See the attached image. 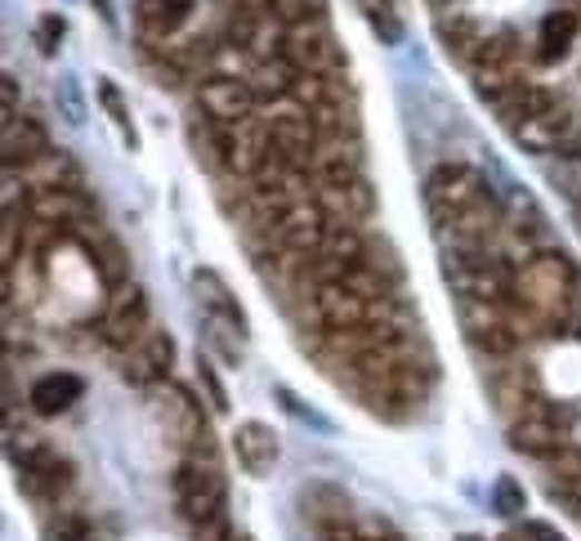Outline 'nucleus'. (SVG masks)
I'll return each instance as SVG.
<instances>
[{
    "label": "nucleus",
    "mask_w": 581,
    "mask_h": 541,
    "mask_svg": "<svg viewBox=\"0 0 581 541\" xmlns=\"http://www.w3.org/2000/svg\"><path fill=\"white\" fill-rule=\"evenodd\" d=\"M577 264L563 255V250H536L532 259L514 264V305L523 314H532V323L545 332V327H563V314H568V301H572V287H577Z\"/></svg>",
    "instance_id": "obj_1"
},
{
    "label": "nucleus",
    "mask_w": 581,
    "mask_h": 541,
    "mask_svg": "<svg viewBox=\"0 0 581 541\" xmlns=\"http://www.w3.org/2000/svg\"><path fill=\"white\" fill-rule=\"evenodd\" d=\"M152 412L166 430V439L184 452V456H215V443H210V425L201 416V403L184 390V385H157L152 394Z\"/></svg>",
    "instance_id": "obj_2"
},
{
    "label": "nucleus",
    "mask_w": 581,
    "mask_h": 541,
    "mask_svg": "<svg viewBox=\"0 0 581 541\" xmlns=\"http://www.w3.org/2000/svg\"><path fill=\"white\" fill-rule=\"evenodd\" d=\"M224 496H228V479L219 470L215 456H184L175 470V505L179 514L197 528L215 514H224Z\"/></svg>",
    "instance_id": "obj_3"
},
{
    "label": "nucleus",
    "mask_w": 581,
    "mask_h": 541,
    "mask_svg": "<svg viewBox=\"0 0 581 541\" xmlns=\"http://www.w3.org/2000/svg\"><path fill=\"white\" fill-rule=\"evenodd\" d=\"M470 77H474V90L483 95V99H501V95H510V90H519V86H528V59H523V46H519V37L514 32H492L488 37V46H483V55L474 59V68H470Z\"/></svg>",
    "instance_id": "obj_4"
},
{
    "label": "nucleus",
    "mask_w": 581,
    "mask_h": 541,
    "mask_svg": "<svg viewBox=\"0 0 581 541\" xmlns=\"http://www.w3.org/2000/svg\"><path fill=\"white\" fill-rule=\"evenodd\" d=\"M483 197H492V188H488L483 170L470 166V161H443V166L425 179V201H430V215H434L439 224L456 219L461 210L479 206Z\"/></svg>",
    "instance_id": "obj_5"
},
{
    "label": "nucleus",
    "mask_w": 581,
    "mask_h": 541,
    "mask_svg": "<svg viewBox=\"0 0 581 541\" xmlns=\"http://www.w3.org/2000/svg\"><path fill=\"white\" fill-rule=\"evenodd\" d=\"M282 59H286L290 68H296L301 77H327V72H341V50H336V37H332L327 19L282 28Z\"/></svg>",
    "instance_id": "obj_6"
},
{
    "label": "nucleus",
    "mask_w": 581,
    "mask_h": 541,
    "mask_svg": "<svg viewBox=\"0 0 581 541\" xmlns=\"http://www.w3.org/2000/svg\"><path fill=\"white\" fill-rule=\"evenodd\" d=\"M314 296V318L323 323V332H358V327H381L390 305H372L358 292H349L345 283H323L309 292Z\"/></svg>",
    "instance_id": "obj_7"
},
{
    "label": "nucleus",
    "mask_w": 581,
    "mask_h": 541,
    "mask_svg": "<svg viewBox=\"0 0 581 541\" xmlns=\"http://www.w3.org/2000/svg\"><path fill=\"white\" fill-rule=\"evenodd\" d=\"M268 130H273V148H277V157H282L286 166H296V170H309V166H314V153H318L323 130H318V121H314L309 108H301V104L273 108V112H268Z\"/></svg>",
    "instance_id": "obj_8"
},
{
    "label": "nucleus",
    "mask_w": 581,
    "mask_h": 541,
    "mask_svg": "<svg viewBox=\"0 0 581 541\" xmlns=\"http://www.w3.org/2000/svg\"><path fill=\"white\" fill-rule=\"evenodd\" d=\"M461 327L474 350L505 358L519 345V332L510 323V301H461Z\"/></svg>",
    "instance_id": "obj_9"
},
{
    "label": "nucleus",
    "mask_w": 581,
    "mask_h": 541,
    "mask_svg": "<svg viewBox=\"0 0 581 541\" xmlns=\"http://www.w3.org/2000/svg\"><path fill=\"white\" fill-rule=\"evenodd\" d=\"M104 341L112 350H135L144 336H148V292L139 283H126L121 292L108 296V309H104V323H99Z\"/></svg>",
    "instance_id": "obj_10"
},
{
    "label": "nucleus",
    "mask_w": 581,
    "mask_h": 541,
    "mask_svg": "<svg viewBox=\"0 0 581 541\" xmlns=\"http://www.w3.org/2000/svg\"><path fill=\"white\" fill-rule=\"evenodd\" d=\"M327 228H332V219H327V210H323L318 201H296L290 210L277 215V224H273L268 237H273L286 255L314 259V255L323 250V242H327Z\"/></svg>",
    "instance_id": "obj_11"
},
{
    "label": "nucleus",
    "mask_w": 581,
    "mask_h": 541,
    "mask_svg": "<svg viewBox=\"0 0 581 541\" xmlns=\"http://www.w3.org/2000/svg\"><path fill=\"white\" fill-rule=\"evenodd\" d=\"M197 112L219 121V126H237L255 112V95H250V81L242 77H228V72H210L201 77L197 86Z\"/></svg>",
    "instance_id": "obj_12"
},
{
    "label": "nucleus",
    "mask_w": 581,
    "mask_h": 541,
    "mask_svg": "<svg viewBox=\"0 0 581 541\" xmlns=\"http://www.w3.org/2000/svg\"><path fill=\"white\" fill-rule=\"evenodd\" d=\"M510 447L523 452V456H554L559 447H568V430H563V416L554 407H541L532 403L528 412H519L510 421Z\"/></svg>",
    "instance_id": "obj_13"
},
{
    "label": "nucleus",
    "mask_w": 581,
    "mask_h": 541,
    "mask_svg": "<svg viewBox=\"0 0 581 541\" xmlns=\"http://www.w3.org/2000/svg\"><path fill=\"white\" fill-rule=\"evenodd\" d=\"M193 292H197V301H201V309H206V318H210V332L224 341V336H246V314H242V305H237V296L228 292V283L215 274V268H197L193 274Z\"/></svg>",
    "instance_id": "obj_14"
},
{
    "label": "nucleus",
    "mask_w": 581,
    "mask_h": 541,
    "mask_svg": "<svg viewBox=\"0 0 581 541\" xmlns=\"http://www.w3.org/2000/svg\"><path fill=\"white\" fill-rule=\"evenodd\" d=\"M273 130H268V117H246L237 126H228V170L255 179L268 161H273Z\"/></svg>",
    "instance_id": "obj_15"
},
{
    "label": "nucleus",
    "mask_w": 581,
    "mask_h": 541,
    "mask_svg": "<svg viewBox=\"0 0 581 541\" xmlns=\"http://www.w3.org/2000/svg\"><path fill=\"white\" fill-rule=\"evenodd\" d=\"M170 363H175V341H170V332H148L135 350H126V358H121V376H126L130 385L152 390V385H166Z\"/></svg>",
    "instance_id": "obj_16"
},
{
    "label": "nucleus",
    "mask_w": 581,
    "mask_h": 541,
    "mask_svg": "<svg viewBox=\"0 0 581 541\" xmlns=\"http://www.w3.org/2000/svg\"><path fill=\"white\" fill-rule=\"evenodd\" d=\"M309 175H314V184H318V188H341V184L363 179V157H358V144H354V139H345V135H323V139H318V153H314Z\"/></svg>",
    "instance_id": "obj_17"
},
{
    "label": "nucleus",
    "mask_w": 581,
    "mask_h": 541,
    "mask_svg": "<svg viewBox=\"0 0 581 541\" xmlns=\"http://www.w3.org/2000/svg\"><path fill=\"white\" fill-rule=\"evenodd\" d=\"M19 483H23V492L32 496V501H59L68 488H72V461L68 456H59L55 447H46V452H37L28 465H19Z\"/></svg>",
    "instance_id": "obj_18"
},
{
    "label": "nucleus",
    "mask_w": 581,
    "mask_h": 541,
    "mask_svg": "<svg viewBox=\"0 0 581 541\" xmlns=\"http://www.w3.org/2000/svg\"><path fill=\"white\" fill-rule=\"evenodd\" d=\"M46 153H50V135L37 117L19 112L14 121H6V130H0V161H6V170H28Z\"/></svg>",
    "instance_id": "obj_19"
},
{
    "label": "nucleus",
    "mask_w": 581,
    "mask_h": 541,
    "mask_svg": "<svg viewBox=\"0 0 581 541\" xmlns=\"http://www.w3.org/2000/svg\"><path fill=\"white\" fill-rule=\"evenodd\" d=\"M188 19H193V0H139L135 6V28L152 46H170Z\"/></svg>",
    "instance_id": "obj_20"
},
{
    "label": "nucleus",
    "mask_w": 581,
    "mask_h": 541,
    "mask_svg": "<svg viewBox=\"0 0 581 541\" xmlns=\"http://www.w3.org/2000/svg\"><path fill=\"white\" fill-rule=\"evenodd\" d=\"M233 452H237V461H242L246 474H268V470L277 465V456H282V443H277V430H273V425H264V421H242V425L233 430Z\"/></svg>",
    "instance_id": "obj_21"
},
{
    "label": "nucleus",
    "mask_w": 581,
    "mask_h": 541,
    "mask_svg": "<svg viewBox=\"0 0 581 541\" xmlns=\"http://www.w3.org/2000/svg\"><path fill=\"white\" fill-rule=\"evenodd\" d=\"M81 394H86V381L77 372H46L28 390V403H32L37 416H63L81 403Z\"/></svg>",
    "instance_id": "obj_22"
},
{
    "label": "nucleus",
    "mask_w": 581,
    "mask_h": 541,
    "mask_svg": "<svg viewBox=\"0 0 581 541\" xmlns=\"http://www.w3.org/2000/svg\"><path fill=\"white\" fill-rule=\"evenodd\" d=\"M28 215L63 233L68 224H86V219L95 215V206H90V197H86V193L59 188V193H32V197H28Z\"/></svg>",
    "instance_id": "obj_23"
},
{
    "label": "nucleus",
    "mask_w": 581,
    "mask_h": 541,
    "mask_svg": "<svg viewBox=\"0 0 581 541\" xmlns=\"http://www.w3.org/2000/svg\"><path fill=\"white\" fill-rule=\"evenodd\" d=\"M488 37H492V28H488V23H479L474 14H452V19H439V41H443V50H447L456 63H465V68H474V59L483 55Z\"/></svg>",
    "instance_id": "obj_24"
},
{
    "label": "nucleus",
    "mask_w": 581,
    "mask_h": 541,
    "mask_svg": "<svg viewBox=\"0 0 581 541\" xmlns=\"http://www.w3.org/2000/svg\"><path fill=\"white\" fill-rule=\"evenodd\" d=\"M554 104H559V95H554V90H545V86L528 81V86H519V90H510V95H501V99H496V117H501L510 130H523L528 121L545 117Z\"/></svg>",
    "instance_id": "obj_25"
},
{
    "label": "nucleus",
    "mask_w": 581,
    "mask_h": 541,
    "mask_svg": "<svg viewBox=\"0 0 581 541\" xmlns=\"http://www.w3.org/2000/svg\"><path fill=\"white\" fill-rule=\"evenodd\" d=\"M318 206L327 210L332 224H358V219H372L376 193H372L367 179H354V184H341V188H323Z\"/></svg>",
    "instance_id": "obj_26"
},
{
    "label": "nucleus",
    "mask_w": 581,
    "mask_h": 541,
    "mask_svg": "<svg viewBox=\"0 0 581 541\" xmlns=\"http://www.w3.org/2000/svg\"><path fill=\"white\" fill-rule=\"evenodd\" d=\"M23 179H28L32 193H59V188L81 193V166H77L63 148H50L41 161H32V166L23 170Z\"/></svg>",
    "instance_id": "obj_27"
},
{
    "label": "nucleus",
    "mask_w": 581,
    "mask_h": 541,
    "mask_svg": "<svg viewBox=\"0 0 581 541\" xmlns=\"http://www.w3.org/2000/svg\"><path fill=\"white\" fill-rule=\"evenodd\" d=\"M250 95H255V104H282V99H290L296 95V81H301V72L290 68L282 55L277 59H259L255 68H250Z\"/></svg>",
    "instance_id": "obj_28"
},
{
    "label": "nucleus",
    "mask_w": 581,
    "mask_h": 541,
    "mask_svg": "<svg viewBox=\"0 0 581 541\" xmlns=\"http://www.w3.org/2000/svg\"><path fill=\"white\" fill-rule=\"evenodd\" d=\"M86 246H90V255H95L99 283H104L108 292H121V287L130 283V255H126V246H121L117 237H108V233L86 237Z\"/></svg>",
    "instance_id": "obj_29"
},
{
    "label": "nucleus",
    "mask_w": 581,
    "mask_h": 541,
    "mask_svg": "<svg viewBox=\"0 0 581 541\" xmlns=\"http://www.w3.org/2000/svg\"><path fill=\"white\" fill-rule=\"evenodd\" d=\"M577 28H581V19L572 14V10H550L545 19H541V32H536V59L541 63H559L568 50H572V41H577Z\"/></svg>",
    "instance_id": "obj_30"
},
{
    "label": "nucleus",
    "mask_w": 581,
    "mask_h": 541,
    "mask_svg": "<svg viewBox=\"0 0 581 541\" xmlns=\"http://www.w3.org/2000/svg\"><path fill=\"white\" fill-rule=\"evenodd\" d=\"M188 144H193V157L201 161V170H228V126L197 112V121L188 130Z\"/></svg>",
    "instance_id": "obj_31"
},
{
    "label": "nucleus",
    "mask_w": 581,
    "mask_h": 541,
    "mask_svg": "<svg viewBox=\"0 0 581 541\" xmlns=\"http://www.w3.org/2000/svg\"><path fill=\"white\" fill-rule=\"evenodd\" d=\"M358 10H363V19L372 23V32H376L385 46H398V41H403V19H398V10H394V0H358Z\"/></svg>",
    "instance_id": "obj_32"
},
{
    "label": "nucleus",
    "mask_w": 581,
    "mask_h": 541,
    "mask_svg": "<svg viewBox=\"0 0 581 541\" xmlns=\"http://www.w3.org/2000/svg\"><path fill=\"white\" fill-rule=\"evenodd\" d=\"M268 10L282 28H296V23L327 19V0H268Z\"/></svg>",
    "instance_id": "obj_33"
},
{
    "label": "nucleus",
    "mask_w": 581,
    "mask_h": 541,
    "mask_svg": "<svg viewBox=\"0 0 581 541\" xmlns=\"http://www.w3.org/2000/svg\"><path fill=\"white\" fill-rule=\"evenodd\" d=\"M41 541H90V523L81 514H72V510H59V514L46 519Z\"/></svg>",
    "instance_id": "obj_34"
},
{
    "label": "nucleus",
    "mask_w": 581,
    "mask_h": 541,
    "mask_svg": "<svg viewBox=\"0 0 581 541\" xmlns=\"http://www.w3.org/2000/svg\"><path fill=\"white\" fill-rule=\"evenodd\" d=\"M492 505H496V514H505V519L523 514V505H528L523 483H519V479H510V474H501V479H496V488H492Z\"/></svg>",
    "instance_id": "obj_35"
},
{
    "label": "nucleus",
    "mask_w": 581,
    "mask_h": 541,
    "mask_svg": "<svg viewBox=\"0 0 581 541\" xmlns=\"http://www.w3.org/2000/svg\"><path fill=\"white\" fill-rule=\"evenodd\" d=\"M99 99H104V108L112 112V121H117V130H121V139L135 148V126H130V112H126V104H121V95H117V86L112 81H99Z\"/></svg>",
    "instance_id": "obj_36"
},
{
    "label": "nucleus",
    "mask_w": 581,
    "mask_h": 541,
    "mask_svg": "<svg viewBox=\"0 0 581 541\" xmlns=\"http://www.w3.org/2000/svg\"><path fill=\"white\" fill-rule=\"evenodd\" d=\"M545 465H550V479H577L581 474V447H559L554 456H545Z\"/></svg>",
    "instance_id": "obj_37"
},
{
    "label": "nucleus",
    "mask_w": 581,
    "mask_h": 541,
    "mask_svg": "<svg viewBox=\"0 0 581 541\" xmlns=\"http://www.w3.org/2000/svg\"><path fill=\"white\" fill-rule=\"evenodd\" d=\"M63 32H68V23H63L59 14H46V19L37 23V46H41V55H55L59 41H63Z\"/></svg>",
    "instance_id": "obj_38"
},
{
    "label": "nucleus",
    "mask_w": 581,
    "mask_h": 541,
    "mask_svg": "<svg viewBox=\"0 0 581 541\" xmlns=\"http://www.w3.org/2000/svg\"><path fill=\"white\" fill-rule=\"evenodd\" d=\"M197 381H201V390L210 394V407L224 412V407H228V394H224V385H219V376H215V367H210L206 358H197Z\"/></svg>",
    "instance_id": "obj_39"
},
{
    "label": "nucleus",
    "mask_w": 581,
    "mask_h": 541,
    "mask_svg": "<svg viewBox=\"0 0 581 541\" xmlns=\"http://www.w3.org/2000/svg\"><path fill=\"white\" fill-rule=\"evenodd\" d=\"M550 496L563 501L572 514H581V474L577 479H550Z\"/></svg>",
    "instance_id": "obj_40"
},
{
    "label": "nucleus",
    "mask_w": 581,
    "mask_h": 541,
    "mask_svg": "<svg viewBox=\"0 0 581 541\" xmlns=\"http://www.w3.org/2000/svg\"><path fill=\"white\" fill-rule=\"evenodd\" d=\"M193 541H233V532H228V519H224V514H215V519L197 523Z\"/></svg>",
    "instance_id": "obj_41"
},
{
    "label": "nucleus",
    "mask_w": 581,
    "mask_h": 541,
    "mask_svg": "<svg viewBox=\"0 0 581 541\" xmlns=\"http://www.w3.org/2000/svg\"><path fill=\"white\" fill-rule=\"evenodd\" d=\"M519 537H523V541H563V532H559V528H550V523H541V519H528Z\"/></svg>",
    "instance_id": "obj_42"
},
{
    "label": "nucleus",
    "mask_w": 581,
    "mask_h": 541,
    "mask_svg": "<svg viewBox=\"0 0 581 541\" xmlns=\"http://www.w3.org/2000/svg\"><path fill=\"white\" fill-rule=\"evenodd\" d=\"M563 327L581 341V278H577V287H572V301H568V314H563Z\"/></svg>",
    "instance_id": "obj_43"
},
{
    "label": "nucleus",
    "mask_w": 581,
    "mask_h": 541,
    "mask_svg": "<svg viewBox=\"0 0 581 541\" xmlns=\"http://www.w3.org/2000/svg\"><path fill=\"white\" fill-rule=\"evenodd\" d=\"M0 95H6V121H14L19 117V81L6 77V81H0Z\"/></svg>",
    "instance_id": "obj_44"
},
{
    "label": "nucleus",
    "mask_w": 581,
    "mask_h": 541,
    "mask_svg": "<svg viewBox=\"0 0 581 541\" xmlns=\"http://www.w3.org/2000/svg\"><path fill=\"white\" fill-rule=\"evenodd\" d=\"M323 541H367V537H358L354 528H327V532H323Z\"/></svg>",
    "instance_id": "obj_45"
},
{
    "label": "nucleus",
    "mask_w": 581,
    "mask_h": 541,
    "mask_svg": "<svg viewBox=\"0 0 581 541\" xmlns=\"http://www.w3.org/2000/svg\"><path fill=\"white\" fill-rule=\"evenodd\" d=\"M367 541H398V537H390V532H381V537H367Z\"/></svg>",
    "instance_id": "obj_46"
},
{
    "label": "nucleus",
    "mask_w": 581,
    "mask_h": 541,
    "mask_svg": "<svg viewBox=\"0 0 581 541\" xmlns=\"http://www.w3.org/2000/svg\"><path fill=\"white\" fill-rule=\"evenodd\" d=\"M461 541H479V537H461Z\"/></svg>",
    "instance_id": "obj_47"
},
{
    "label": "nucleus",
    "mask_w": 581,
    "mask_h": 541,
    "mask_svg": "<svg viewBox=\"0 0 581 541\" xmlns=\"http://www.w3.org/2000/svg\"><path fill=\"white\" fill-rule=\"evenodd\" d=\"M505 541H523V537H505Z\"/></svg>",
    "instance_id": "obj_48"
},
{
    "label": "nucleus",
    "mask_w": 581,
    "mask_h": 541,
    "mask_svg": "<svg viewBox=\"0 0 581 541\" xmlns=\"http://www.w3.org/2000/svg\"><path fill=\"white\" fill-rule=\"evenodd\" d=\"M233 541H250V537H233Z\"/></svg>",
    "instance_id": "obj_49"
},
{
    "label": "nucleus",
    "mask_w": 581,
    "mask_h": 541,
    "mask_svg": "<svg viewBox=\"0 0 581 541\" xmlns=\"http://www.w3.org/2000/svg\"><path fill=\"white\" fill-rule=\"evenodd\" d=\"M90 541H99V537H95V532H90Z\"/></svg>",
    "instance_id": "obj_50"
},
{
    "label": "nucleus",
    "mask_w": 581,
    "mask_h": 541,
    "mask_svg": "<svg viewBox=\"0 0 581 541\" xmlns=\"http://www.w3.org/2000/svg\"><path fill=\"white\" fill-rule=\"evenodd\" d=\"M572 6H581V0H572Z\"/></svg>",
    "instance_id": "obj_51"
}]
</instances>
